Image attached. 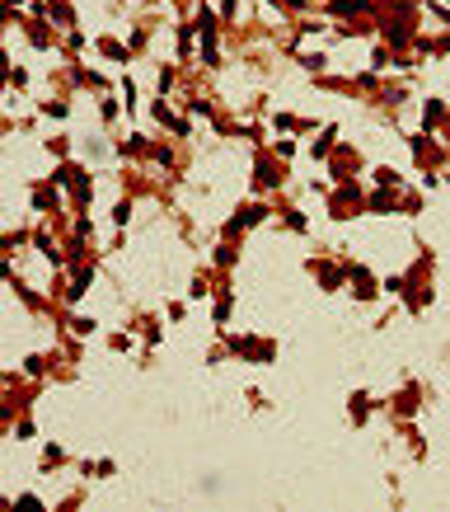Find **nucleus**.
Segmentation results:
<instances>
[{"label": "nucleus", "mask_w": 450, "mask_h": 512, "mask_svg": "<svg viewBox=\"0 0 450 512\" xmlns=\"http://www.w3.org/2000/svg\"><path fill=\"white\" fill-rule=\"evenodd\" d=\"M338 10H343V14H357V10H366V0H338Z\"/></svg>", "instance_id": "f257e3e1"}]
</instances>
